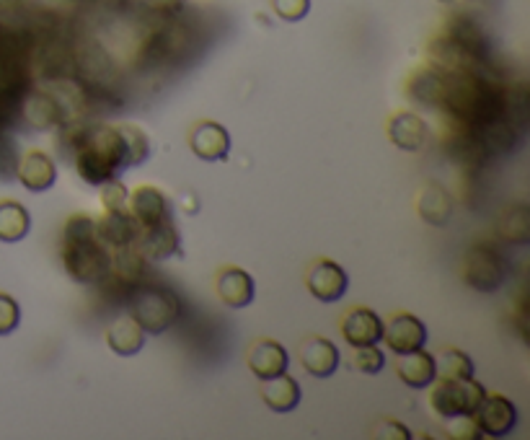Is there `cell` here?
Masks as SVG:
<instances>
[{"label": "cell", "mask_w": 530, "mask_h": 440, "mask_svg": "<svg viewBox=\"0 0 530 440\" xmlns=\"http://www.w3.org/2000/svg\"><path fill=\"white\" fill-rule=\"evenodd\" d=\"M60 259L70 280L78 285H96L112 272V249L101 241L96 218L75 213L65 220Z\"/></svg>", "instance_id": "cell-1"}, {"label": "cell", "mask_w": 530, "mask_h": 440, "mask_svg": "<svg viewBox=\"0 0 530 440\" xmlns=\"http://www.w3.org/2000/svg\"><path fill=\"white\" fill-rule=\"evenodd\" d=\"M75 171L91 187L119 179L130 169L127 148L117 125H91L75 138Z\"/></svg>", "instance_id": "cell-2"}, {"label": "cell", "mask_w": 530, "mask_h": 440, "mask_svg": "<svg viewBox=\"0 0 530 440\" xmlns=\"http://www.w3.org/2000/svg\"><path fill=\"white\" fill-rule=\"evenodd\" d=\"M127 308H130V316L138 321L145 334H163L179 319L181 303L179 296L166 285L140 283L132 290Z\"/></svg>", "instance_id": "cell-3"}, {"label": "cell", "mask_w": 530, "mask_h": 440, "mask_svg": "<svg viewBox=\"0 0 530 440\" xmlns=\"http://www.w3.org/2000/svg\"><path fill=\"white\" fill-rule=\"evenodd\" d=\"M484 396H487V386L479 384L474 376L461 381L437 378L430 391V407L440 420H450L458 415H474Z\"/></svg>", "instance_id": "cell-4"}, {"label": "cell", "mask_w": 530, "mask_h": 440, "mask_svg": "<svg viewBox=\"0 0 530 440\" xmlns=\"http://www.w3.org/2000/svg\"><path fill=\"white\" fill-rule=\"evenodd\" d=\"M463 277L479 293H494L507 280L505 257L489 244L471 246L466 252V259H463Z\"/></svg>", "instance_id": "cell-5"}, {"label": "cell", "mask_w": 530, "mask_h": 440, "mask_svg": "<svg viewBox=\"0 0 530 440\" xmlns=\"http://www.w3.org/2000/svg\"><path fill=\"white\" fill-rule=\"evenodd\" d=\"M306 288L316 301L321 303H337L347 296L350 290V275L342 264L329 257H321L308 267L306 272Z\"/></svg>", "instance_id": "cell-6"}, {"label": "cell", "mask_w": 530, "mask_h": 440, "mask_svg": "<svg viewBox=\"0 0 530 440\" xmlns=\"http://www.w3.org/2000/svg\"><path fill=\"white\" fill-rule=\"evenodd\" d=\"M430 332L419 316L409 314V311H399L391 319L383 321V340L393 355H406V352L422 350L427 347Z\"/></svg>", "instance_id": "cell-7"}, {"label": "cell", "mask_w": 530, "mask_h": 440, "mask_svg": "<svg viewBox=\"0 0 530 440\" xmlns=\"http://www.w3.org/2000/svg\"><path fill=\"white\" fill-rule=\"evenodd\" d=\"M474 420L484 438H507L512 430L518 428V407L507 396L487 391V396L476 407Z\"/></svg>", "instance_id": "cell-8"}, {"label": "cell", "mask_w": 530, "mask_h": 440, "mask_svg": "<svg viewBox=\"0 0 530 440\" xmlns=\"http://www.w3.org/2000/svg\"><path fill=\"white\" fill-rule=\"evenodd\" d=\"M127 210L135 220H138L140 228L158 226V223H166V220H174V208H171V200L166 197V192L153 184H140L130 192L127 197Z\"/></svg>", "instance_id": "cell-9"}, {"label": "cell", "mask_w": 530, "mask_h": 440, "mask_svg": "<svg viewBox=\"0 0 530 440\" xmlns=\"http://www.w3.org/2000/svg\"><path fill=\"white\" fill-rule=\"evenodd\" d=\"M187 140L189 151L200 158V161H207V164L225 161L228 153H231V132H228V127L220 125V122H197V125H192V130H189Z\"/></svg>", "instance_id": "cell-10"}, {"label": "cell", "mask_w": 530, "mask_h": 440, "mask_svg": "<svg viewBox=\"0 0 530 440\" xmlns=\"http://www.w3.org/2000/svg\"><path fill=\"white\" fill-rule=\"evenodd\" d=\"M135 252L145 259V262H163L181 252V236L174 220L158 223V226L140 228L138 239H135Z\"/></svg>", "instance_id": "cell-11"}, {"label": "cell", "mask_w": 530, "mask_h": 440, "mask_svg": "<svg viewBox=\"0 0 530 440\" xmlns=\"http://www.w3.org/2000/svg\"><path fill=\"white\" fill-rule=\"evenodd\" d=\"M215 293H218L220 303L233 311L249 308L256 298V283L254 277L241 267H223L215 277Z\"/></svg>", "instance_id": "cell-12"}, {"label": "cell", "mask_w": 530, "mask_h": 440, "mask_svg": "<svg viewBox=\"0 0 530 440\" xmlns=\"http://www.w3.org/2000/svg\"><path fill=\"white\" fill-rule=\"evenodd\" d=\"M342 337L350 347L381 345L383 340V319L373 308L355 306L342 319Z\"/></svg>", "instance_id": "cell-13"}, {"label": "cell", "mask_w": 530, "mask_h": 440, "mask_svg": "<svg viewBox=\"0 0 530 440\" xmlns=\"http://www.w3.org/2000/svg\"><path fill=\"white\" fill-rule=\"evenodd\" d=\"M388 140L399 151L417 153L430 143V125L417 112H396L386 125Z\"/></svg>", "instance_id": "cell-14"}, {"label": "cell", "mask_w": 530, "mask_h": 440, "mask_svg": "<svg viewBox=\"0 0 530 440\" xmlns=\"http://www.w3.org/2000/svg\"><path fill=\"white\" fill-rule=\"evenodd\" d=\"M246 365H249V371L254 373L259 381H267V378L287 373V368H290V355H287V350L277 340L262 337V340L251 342L249 352H246Z\"/></svg>", "instance_id": "cell-15"}, {"label": "cell", "mask_w": 530, "mask_h": 440, "mask_svg": "<svg viewBox=\"0 0 530 440\" xmlns=\"http://www.w3.org/2000/svg\"><path fill=\"white\" fill-rule=\"evenodd\" d=\"M300 363H303L308 376L329 378L337 373L339 363H342V352L326 337H308L300 345Z\"/></svg>", "instance_id": "cell-16"}, {"label": "cell", "mask_w": 530, "mask_h": 440, "mask_svg": "<svg viewBox=\"0 0 530 440\" xmlns=\"http://www.w3.org/2000/svg\"><path fill=\"white\" fill-rule=\"evenodd\" d=\"M16 179L24 184L29 192H47L57 182V164L50 153L29 151L16 166Z\"/></svg>", "instance_id": "cell-17"}, {"label": "cell", "mask_w": 530, "mask_h": 440, "mask_svg": "<svg viewBox=\"0 0 530 440\" xmlns=\"http://www.w3.org/2000/svg\"><path fill=\"white\" fill-rule=\"evenodd\" d=\"M396 376H399L401 384H406L409 389H430L437 381L435 355L424 350V347L422 350L399 355V360H396Z\"/></svg>", "instance_id": "cell-18"}, {"label": "cell", "mask_w": 530, "mask_h": 440, "mask_svg": "<svg viewBox=\"0 0 530 440\" xmlns=\"http://www.w3.org/2000/svg\"><path fill=\"white\" fill-rule=\"evenodd\" d=\"M96 228H99V236L112 252L117 249H127V246L135 244L138 239V220L132 218L130 210H114V213H104L96 220Z\"/></svg>", "instance_id": "cell-19"}, {"label": "cell", "mask_w": 530, "mask_h": 440, "mask_svg": "<svg viewBox=\"0 0 530 440\" xmlns=\"http://www.w3.org/2000/svg\"><path fill=\"white\" fill-rule=\"evenodd\" d=\"M417 213L430 226H448L450 218H453V197H450V192L443 184H424L417 195Z\"/></svg>", "instance_id": "cell-20"}, {"label": "cell", "mask_w": 530, "mask_h": 440, "mask_svg": "<svg viewBox=\"0 0 530 440\" xmlns=\"http://www.w3.org/2000/svg\"><path fill=\"white\" fill-rule=\"evenodd\" d=\"M300 399H303V389L290 373H280V376L262 381V402L277 415H287L298 409Z\"/></svg>", "instance_id": "cell-21"}, {"label": "cell", "mask_w": 530, "mask_h": 440, "mask_svg": "<svg viewBox=\"0 0 530 440\" xmlns=\"http://www.w3.org/2000/svg\"><path fill=\"white\" fill-rule=\"evenodd\" d=\"M104 340L114 355H119V358H132V355H138L145 347V332L132 316H125V319L112 321V324L106 327Z\"/></svg>", "instance_id": "cell-22"}, {"label": "cell", "mask_w": 530, "mask_h": 440, "mask_svg": "<svg viewBox=\"0 0 530 440\" xmlns=\"http://www.w3.org/2000/svg\"><path fill=\"white\" fill-rule=\"evenodd\" d=\"M32 231V213L16 200H0V241L19 244Z\"/></svg>", "instance_id": "cell-23"}, {"label": "cell", "mask_w": 530, "mask_h": 440, "mask_svg": "<svg viewBox=\"0 0 530 440\" xmlns=\"http://www.w3.org/2000/svg\"><path fill=\"white\" fill-rule=\"evenodd\" d=\"M409 94H412V101H417L422 107H440L445 101V76L437 70H427V73L414 78Z\"/></svg>", "instance_id": "cell-24"}, {"label": "cell", "mask_w": 530, "mask_h": 440, "mask_svg": "<svg viewBox=\"0 0 530 440\" xmlns=\"http://www.w3.org/2000/svg\"><path fill=\"white\" fill-rule=\"evenodd\" d=\"M435 365L440 381H461V378H471L476 371L471 355H466L463 350H456V347H450V350H443L440 355H435Z\"/></svg>", "instance_id": "cell-25"}, {"label": "cell", "mask_w": 530, "mask_h": 440, "mask_svg": "<svg viewBox=\"0 0 530 440\" xmlns=\"http://www.w3.org/2000/svg\"><path fill=\"white\" fill-rule=\"evenodd\" d=\"M497 231L502 239L512 241V244H528L530 223H528V210H525V205H518V208L507 210V213L502 215V220L497 223Z\"/></svg>", "instance_id": "cell-26"}, {"label": "cell", "mask_w": 530, "mask_h": 440, "mask_svg": "<svg viewBox=\"0 0 530 440\" xmlns=\"http://www.w3.org/2000/svg\"><path fill=\"white\" fill-rule=\"evenodd\" d=\"M24 117L34 130H47V127L60 122V117H57V104L50 96H29L24 107Z\"/></svg>", "instance_id": "cell-27"}, {"label": "cell", "mask_w": 530, "mask_h": 440, "mask_svg": "<svg viewBox=\"0 0 530 440\" xmlns=\"http://www.w3.org/2000/svg\"><path fill=\"white\" fill-rule=\"evenodd\" d=\"M119 132H122V140H125L127 148V161L132 166H143L150 158V140L145 135L143 127L138 125H117Z\"/></svg>", "instance_id": "cell-28"}, {"label": "cell", "mask_w": 530, "mask_h": 440, "mask_svg": "<svg viewBox=\"0 0 530 440\" xmlns=\"http://www.w3.org/2000/svg\"><path fill=\"white\" fill-rule=\"evenodd\" d=\"M355 368L365 376H375L386 368V352L378 345L355 347Z\"/></svg>", "instance_id": "cell-29"}, {"label": "cell", "mask_w": 530, "mask_h": 440, "mask_svg": "<svg viewBox=\"0 0 530 440\" xmlns=\"http://www.w3.org/2000/svg\"><path fill=\"white\" fill-rule=\"evenodd\" d=\"M269 6L277 19L287 21V24H298L311 13V0H269Z\"/></svg>", "instance_id": "cell-30"}, {"label": "cell", "mask_w": 530, "mask_h": 440, "mask_svg": "<svg viewBox=\"0 0 530 440\" xmlns=\"http://www.w3.org/2000/svg\"><path fill=\"white\" fill-rule=\"evenodd\" d=\"M101 208L104 213H114V210H127V197H130V189L119 179L101 184Z\"/></svg>", "instance_id": "cell-31"}, {"label": "cell", "mask_w": 530, "mask_h": 440, "mask_svg": "<svg viewBox=\"0 0 530 440\" xmlns=\"http://www.w3.org/2000/svg\"><path fill=\"white\" fill-rule=\"evenodd\" d=\"M21 324V306L19 301L8 293H0V337L16 332Z\"/></svg>", "instance_id": "cell-32"}, {"label": "cell", "mask_w": 530, "mask_h": 440, "mask_svg": "<svg viewBox=\"0 0 530 440\" xmlns=\"http://www.w3.org/2000/svg\"><path fill=\"white\" fill-rule=\"evenodd\" d=\"M448 422V433L450 438L456 440H479L484 438V433L479 430V425H476L474 415H458V417H450Z\"/></svg>", "instance_id": "cell-33"}, {"label": "cell", "mask_w": 530, "mask_h": 440, "mask_svg": "<svg viewBox=\"0 0 530 440\" xmlns=\"http://www.w3.org/2000/svg\"><path fill=\"white\" fill-rule=\"evenodd\" d=\"M373 438L383 440V438H391V440H409L412 438V430L406 428L404 422H396V420H386L381 422L378 428L373 430Z\"/></svg>", "instance_id": "cell-34"}, {"label": "cell", "mask_w": 530, "mask_h": 440, "mask_svg": "<svg viewBox=\"0 0 530 440\" xmlns=\"http://www.w3.org/2000/svg\"><path fill=\"white\" fill-rule=\"evenodd\" d=\"M179 205H181V210H184V213H189V215L197 213V210H200V200H197V197H194V195H187V197H184V200L179 202Z\"/></svg>", "instance_id": "cell-35"}, {"label": "cell", "mask_w": 530, "mask_h": 440, "mask_svg": "<svg viewBox=\"0 0 530 440\" xmlns=\"http://www.w3.org/2000/svg\"><path fill=\"white\" fill-rule=\"evenodd\" d=\"M437 3H443V6H453V3H458V0H437Z\"/></svg>", "instance_id": "cell-36"}]
</instances>
